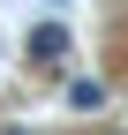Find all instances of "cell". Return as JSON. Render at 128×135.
<instances>
[{
    "label": "cell",
    "mask_w": 128,
    "mask_h": 135,
    "mask_svg": "<svg viewBox=\"0 0 128 135\" xmlns=\"http://www.w3.org/2000/svg\"><path fill=\"white\" fill-rule=\"evenodd\" d=\"M30 68H60L68 60V23H30Z\"/></svg>",
    "instance_id": "6da1fadb"
},
{
    "label": "cell",
    "mask_w": 128,
    "mask_h": 135,
    "mask_svg": "<svg viewBox=\"0 0 128 135\" xmlns=\"http://www.w3.org/2000/svg\"><path fill=\"white\" fill-rule=\"evenodd\" d=\"M68 105H75V113H106V83H75Z\"/></svg>",
    "instance_id": "7a4b0ae2"
}]
</instances>
